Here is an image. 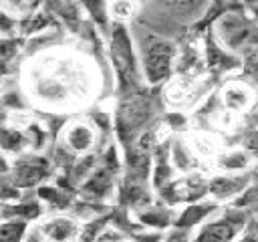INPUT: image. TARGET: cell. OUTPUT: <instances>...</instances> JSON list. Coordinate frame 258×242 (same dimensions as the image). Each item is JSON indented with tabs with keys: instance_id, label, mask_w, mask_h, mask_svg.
I'll use <instances>...</instances> for the list:
<instances>
[{
	"instance_id": "obj_1",
	"label": "cell",
	"mask_w": 258,
	"mask_h": 242,
	"mask_svg": "<svg viewBox=\"0 0 258 242\" xmlns=\"http://www.w3.org/2000/svg\"><path fill=\"white\" fill-rule=\"evenodd\" d=\"M169 56H171V48L165 42H153L147 48V75L151 81H159L161 77L167 75L169 69Z\"/></svg>"
},
{
	"instance_id": "obj_2",
	"label": "cell",
	"mask_w": 258,
	"mask_h": 242,
	"mask_svg": "<svg viewBox=\"0 0 258 242\" xmlns=\"http://www.w3.org/2000/svg\"><path fill=\"white\" fill-rule=\"evenodd\" d=\"M234 234H236V226L234 224L220 222V224H214V226H210L206 230L204 242H230Z\"/></svg>"
},
{
	"instance_id": "obj_3",
	"label": "cell",
	"mask_w": 258,
	"mask_h": 242,
	"mask_svg": "<svg viewBox=\"0 0 258 242\" xmlns=\"http://www.w3.org/2000/svg\"><path fill=\"white\" fill-rule=\"evenodd\" d=\"M22 232H24V224H20V222L18 224H4L0 236H2V242H16Z\"/></svg>"
},
{
	"instance_id": "obj_4",
	"label": "cell",
	"mask_w": 258,
	"mask_h": 242,
	"mask_svg": "<svg viewBox=\"0 0 258 242\" xmlns=\"http://www.w3.org/2000/svg\"><path fill=\"white\" fill-rule=\"evenodd\" d=\"M46 232L52 236V238H56V240H64L71 232H73V226L69 224V222H54V224H50L48 228H46Z\"/></svg>"
},
{
	"instance_id": "obj_5",
	"label": "cell",
	"mask_w": 258,
	"mask_h": 242,
	"mask_svg": "<svg viewBox=\"0 0 258 242\" xmlns=\"http://www.w3.org/2000/svg\"><path fill=\"white\" fill-rule=\"evenodd\" d=\"M89 141H91V135H89V131H87L85 127H79V129H75V131L71 133V143H73L75 147H87Z\"/></svg>"
},
{
	"instance_id": "obj_6",
	"label": "cell",
	"mask_w": 258,
	"mask_h": 242,
	"mask_svg": "<svg viewBox=\"0 0 258 242\" xmlns=\"http://www.w3.org/2000/svg\"><path fill=\"white\" fill-rule=\"evenodd\" d=\"M204 212H206V208H191L183 218H181V224L185 226V224H189V222H196V220H200L202 216H204Z\"/></svg>"
},
{
	"instance_id": "obj_7",
	"label": "cell",
	"mask_w": 258,
	"mask_h": 242,
	"mask_svg": "<svg viewBox=\"0 0 258 242\" xmlns=\"http://www.w3.org/2000/svg\"><path fill=\"white\" fill-rule=\"evenodd\" d=\"M244 242H254V240H250V238H248V240H244Z\"/></svg>"
}]
</instances>
